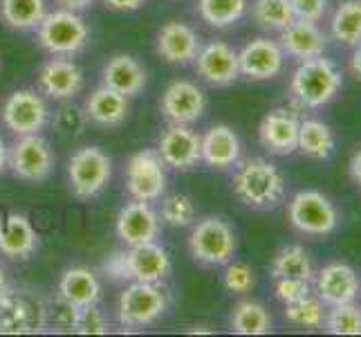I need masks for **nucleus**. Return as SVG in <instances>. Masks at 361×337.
Instances as JSON below:
<instances>
[{"instance_id": "f257e3e1", "label": "nucleus", "mask_w": 361, "mask_h": 337, "mask_svg": "<svg viewBox=\"0 0 361 337\" xmlns=\"http://www.w3.org/2000/svg\"><path fill=\"white\" fill-rule=\"evenodd\" d=\"M231 191L249 209L271 211L285 201V176L274 162L249 158L233 173Z\"/></svg>"}, {"instance_id": "f03ea898", "label": "nucleus", "mask_w": 361, "mask_h": 337, "mask_svg": "<svg viewBox=\"0 0 361 337\" xmlns=\"http://www.w3.org/2000/svg\"><path fill=\"white\" fill-rule=\"evenodd\" d=\"M341 90V72L326 57L305 59L298 64L290 81L292 102L298 108L317 110L328 106Z\"/></svg>"}, {"instance_id": "7ed1b4c3", "label": "nucleus", "mask_w": 361, "mask_h": 337, "mask_svg": "<svg viewBox=\"0 0 361 337\" xmlns=\"http://www.w3.org/2000/svg\"><path fill=\"white\" fill-rule=\"evenodd\" d=\"M104 272L121 281L159 283L171 274V256L155 241L130 245L128 252H115L104 264Z\"/></svg>"}, {"instance_id": "20e7f679", "label": "nucleus", "mask_w": 361, "mask_h": 337, "mask_svg": "<svg viewBox=\"0 0 361 337\" xmlns=\"http://www.w3.org/2000/svg\"><path fill=\"white\" fill-rule=\"evenodd\" d=\"M235 249H238V239L225 218L207 216L193 225L189 236V252L200 266H227L235 256Z\"/></svg>"}, {"instance_id": "39448f33", "label": "nucleus", "mask_w": 361, "mask_h": 337, "mask_svg": "<svg viewBox=\"0 0 361 337\" xmlns=\"http://www.w3.org/2000/svg\"><path fill=\"white\" fill-rule=\"evenodd\" d=\"M49 324V310L34 290L9 288L0 297V335H36Z\"/></svg>"}, {"instance_id": "423d86ee", "label": "nucleus", "mask_w": 361, "mask_h": 337, "mask_svg": "<svg viewBox=\"0 0 361 337\" xmlns=\"http://www.w3.org/2000/svg\"><path fill=\"white\" fill-rule=\"evenodd\" d=\"M36 30H39L36 34L39 45L52 57H74L90 41V28L79 16V11L63 7L45 14Z\"/></svg>"}, {"instance_id": "0eeeda50", "label": "nucleus", "mask_w": 361, "mask_h": 337, "mask_svg": "<svg viewBox=\"0 0 361 337\" xmlns=\"http://www.w3.org/2000/svg\"><path fill=\"white\" fill-rule=\"evenodd\" d=\"M288 220L305 236H330L339 227V209L326 194L305 189L290 201Z\"/></svg>"}, {"instance_id": "6e6552de", "label": "nucleus", "mask_w": 361, "mask_h": 337, "mask_svg": "<svg viewBox=\"0 0 361 337\" xmlns=\"http://www.w3.org/2000/svg\"><path fill=\"white\" fill-rule=\"evenodd\" d=\"M169 299L166 292L157 283L133 281L126 290L119 295L117 317L119 324L126 329H144L155 324L166 313Z\"/></svg>"}, {"instance_id": "1a4fd4ad", "label": "nucleus", "mask_w": 361, "mask_h": 337, "mask_svg": "<svg viewBox=\"0 0 361 337\" xmlns=\"http://www.w3.org/2000/svg\"><path fill=\"white\" fill-rule=\"evenodd\" d=\"M113 176V162L99 146H83L74 151L68 162V182L72 194L81 201H90L104 191Z\"/></svg>"}, {"instance_id": "9d476101", "label": "nucleus", "mask_w": 361, "mask_h": 337, "mask_svg": "<svg viewBox=\"0 0 361 337\" xmlns=\"http://www.w3.org/2000/svg\"><path fill=\"white\" fill-rule=\"evenodd\" d=\"M7 167L16 178L25 182H43L49 178V173L54 169V153L41 137V133L20 135L9 146Z\"/></svg>"}, {"instance_id": "9b49d317", "label": "nucleus", "mask_w": 361, "mask_h": 337, "mask_svg": "<svg viewBox=\"0 0 361 337\" xmlns=\"http://www.w3.org/2000/svg\"><path fill=\"white\" fill-rule=\"evenodd\" d=\"M126 189L133 201L155 203L166 191V165L153 148L135 153L126 167Z\"/></svg>"}, {"instance_id": "f8f14e48", "label": "nucleus", "mask_w": 361, "mask_h": 337, "mask_svg": "<svg viewBox=\"0 0 361 337\" xmlns=\"http://www.w3.org/2000/svg\"><path fill=\"white\" fill-rule=\"evenodd\" d=\"M0 117L14 135H34L45 129L49 108L41 93L32 88H20L5 99L3 108H0Z\"/></svg>"}, {"instance_id": "ddd939ff", "label": "nucleus", "mask_w": 361, "mask_h": 337, "mask_svg": "<svg viewBox=\"0 0 361 337\" xmlns=\"http://www.w3.org/2000/svg\"><path fill=\"white\" fill-rule=\"evenodd\" d=\"M202 137L197 135L189 124H171V126L159 135L157 153L166 167L176 171H191L202 162L200 151Z\"/></svg>"}, {"instance_id": "4468645a", "label": "nucleus", "mask_w": 361, "mask_h": 337, "mask_svg": "<svg viewBox=\"0 0 361 337\" xmlns=\"http://www.w3.org/2000/svg\"><path fill=\"white\" fill-rule=\"evenodd\" d=\"M193 61L197 77H202L211 85H218V88L231 85L240 77L238 52L225 41H209L200 47V52Z\"/></svg>"}, {"instance_id": "2eb2a0df", "label": "nucleus", "mask_w": 361, "mask_h": 337, "mask_svg": "<svg viewBox=\"0 0 361 337\" xmlns=\"http://www.w3.org/2000/svg\"><path fill=\"white\" fill-rule=\"evenodd\" d=\"M159 110L171 124H193L207 110V95L193 81H173L161 95Z\"/></svg>"}, {"instance_id": "dca6fc26", "label": "nucleus", "mask_w": 361, "mask_h": 337, "mask_svg": "<svg viewBox=\"0 0 361 337\" xmlns=\"http://www.w3.org/2000/svg\"><path fill=\"white\" fill-rule=\"evenodd\" d=\"M240 74L252 81H267L281 74L285 64V52L279 41L260 36L249 41L238 52Z\"/></svg>"}, {"instance_id": "f3484780", "label": "nucleus", "mask_w": 361, "mask_h": 337, "mask_svg": "<svg viewBox=\"0 0 361 337\" xmlns=\"http://www.w3.org/2000/svg\"><path fill=\"white\" fill-rule=\"evenodd\" d=\"M298 129L301 119L296 117V112L290 108H274L260 122V144L274 155H292L298 151Z\"/></svg>"}, {"instance_id": "a211bd4d", "label": "nucleus", "mask_w": 361, "mask_h": 337, "mask_svg": "<svg viewBox=\"0 0 361 337\" xmlns=\"http://www.w3.org/2000/svg\"><path fill=\"white\" fill-rule=\"evenodd\" d=\"M36 83H39L41 95L56 99V102H66V99H72L81 93L83 72L68 57H54L47 64H43Z\"/></svg>"}, {"instance_id": "6ab92c4d", "label": "nucleus", "mask_w": 361, "mask_h": 337, "mask_svg": "<svg viewBox=\"0 0 361 337\" xmlns=\"http://www.w3.org/2000/svg\"><path fill=\"white\" fill-rule=\"evenodd\" d=\"M202 47V41L193 28L186 23L171 20L164 28L157 32L155 39V49L157 54L173 66H186L197 57Z\"/></svg>"}, {"instance_id": "aec40b11", "label": "nucleus", "mask_w": 361, "mask_h": 337, "mask_svg": "<svg viewBox=\"0 0 361 337\" xmlns=\"http://www.w3.org/2000/svg\"><path fill=\"white\" fill-rule=\"evenodd\" d=\"M159 234V214L151 207V203L133 201L117 216V236L130 245L151 243Z\"/></svg>"}, {"instance_id": "412c9836", "label": "nucleus", "mask_w": 361, "mask_h": 337, "mask_svg": "<svg viewBox=\"0 0 361 337\" xmlns=\"http://www.w3.org/2000/svg\"><path fill=\"white\" fill-rule=\"evenodd\" d=\"M361 290L359 274L348 264H328L317 274V292L326 306L355 302Z\"/></svg>"}, {"instance_id": "4be33fe9", "label": "nucleus", "mask_w": 361, "mask_h": 337, "mask_svg": "<svg viewBox=\"0 0 361 337\" xmlns=\"http://www.w3.org/2000/svg\"><path fill=\"white\" fill-rule=\"evenodd\" d=\"M36 247H39V234L27 216L11 211L5 218H0V254L25 261L36 252Z\"/></svg>"}, {"instance_id": "5701e85b", "label": "nucleus", "mask_w": 361, "mask_h": 337, "mask_svg": "<svg viewBox=\"0 0 361 337\" xmlns=\"http://www.w3.org/2000/svg\"><path fill=\"white\" fill-rule=\"evenodd\" d=\"M279 43L283 47L285 57L305 61V59L323 57L328 45V36L319 30L317 23L296 18L292 25H288V28L281 32Z\"/></svg>"}, {"instance_id": "b1692460", "label": "nucleus", "mask_w": 361, "mask_h": 337, "mask_svg": "<svg viewBox=\"0 0 361 337\" xmlns=\"http://www.w3.org/2000/svg\"><path fill=\"white\" fill-rule=\"evenodd\" d=\"M200 151H202V162L211 169H218V171L231 169L240 162L238 133L231 126H227V124H216L214 129H209L202 135Z\"/></svg>"}, {"instance_id": "393cba45", "label": "nucleus", "mask_w": 361, "mask_h": 337, "mask_svg": "<svg viewBox=\"0 0 361 337\" xmlns=\"http://www.w3.org/2000/svg\"><path fill=\"white\" fill-rule=\"evenodd\" d=\"M128 110H130L128 97L108 88L104 83L85 99V117L104 129H115L119 124H123L128 117Z\"/></svg>"}, {"instance_id": "a878e982", "label": "nucleus", "mask_w": 361, "mask_h": 337, "mask_svg": "<svg viewBox=\"0 0 361 337\" xmlns=\"http://www.w3.org/2000/svg\"><path fill=\"white\" fill-rule=\"evenodd\" d=\"M146 70L137 59L128 54H115L108 59L102 70V81L108 88H113L126 97L140 95L146 88Z\"/></svg>"}, {"instance_id": "bb28decb", "label": "nucleus", "mask_w": 361, "mask_h": 337, "mask_svg": "<svg viewBox=\"0 0 361 337\" xmlns=\"http://www.w3.org/2000/svg\"><path fill=\"white\" fill-rule=\"evenodd\" d=\"M102 297V283H99L97 274L83 266H74L63 272V277L59 281V299H63L66 304L85 308L94 306Z\"/></svg>"}, {"instance_id": "cd10ccee", "label": "nucleus", "mask_w": 361, "mask_h": 337, "mask_svg": "<svg viewBox=\"0 0 361 337\" xmlns=\"http://www.w3.org/2000/svg\"><path fill=\"white\" fill-rule=\"evenodd\" d=\"M337 140L326 122L321 119H303L298 129V151L310 160L326 162L334 155Z\"/></svg>"}, {"instance_id": "c85d7f7f", "label": "nucleus", "mask_w": 361, "mask_h": 337, "mask_svg": "<svg viewBox=\"0 0 361 337\" xmlns=\"http://www.w3.org/2000/svg\"><path fill=\"white\" fill-rule=\"evenodd\" d=\"M229 326L238 335H267L271 333L274 321H271L269 310L263 304L245 299V302H238L233 306Z\"/></svg>"}, {"instance_id": "c756f323", "label": "nucleus", "mask_w": 361, "mask_h": 337, "mask_svg": "<svg viewBox=\"0 0 361 337\" xmlns=\"http://www.w3.org/2000/svg\"><path fill=\"white\" fill-rule=\"evenodd\" d=\"M45 14V0H0V20L11 30H36Z\"/></svg>"}, {"instance_id": "7c9ffc66", "label": "nucleus", "mask_w": 361, "mask_h": 337, "mask_svg": "<svg viewBox=\"0 0 361 337\" xmlns=\"http://www.w3.org/2000/svg\"><path fill=\"white\" fill-rule=\"evenodd\" d=\"M271 279H281V277H296V279H312L314 266L312 259L305 252V247L301 245H283L271 259L269 266Z\"/></svg>"}, {"instance_id": "2f4dec72", "label": "nucleus", "mask_w": 361, "mask_h": 337, "mask_svg": "<svg viewBox=\"0 0 361 337\" xmlns=\"http://www.w3.org/2000/svg\"><path fill=\"white\" fill-rule=\"evenodd\" d=\"M332 39L339 45L355 47L361 43V0H343L330 20Z\"/></svg>"}, {"instance_id": "473e14b6", "label": "nucleus", "mask_w": 361, "mask_h": 337, "mask_svg": "<svg viewBox=\"0 0 361 337\" xmlns=\"http://www.w3.org/2000/svg\"><path fill=\"white\" fill-rule=\"evenodd\" d=\"M252 18L258 28L269 32H283L288 25L296 20L292 0H254Z\"/></svg>"}, {"instance_id": "72a5a7b5", "label": "nucleus", "mask_w": 361, "mask_h": 337, "mask_svg": "<svg viewBox=\"0 0 361 337\" xmlns=\"http://www.w3.org/2000/svg\"><path fill=\"white\" fill-rule=\"evenodd\" d=\"M197 11L211 28H231L247 14V0H197Z\"/></svg>"}, {"instance_id": "f704fd0d", "label": "nucleus", "mask_w": 361, "mask_h": 337, "mask_svg": "<svg viewBox=\"0 0 361 337\" xmlns=\"http://www.w3.org/2000/svg\"><path fill=\"white\" fill-rule=\"evenodd\" d=\"M326 313H328V308H326V304L321 302V297H312V292H310L307 297L285 306L283 315L292 324V326L314 331V329H323Z\"/></svg>"}, {"instance_id": "c9c22d12", "label": "nucleus", "mask_w": 361, "mask_h": 337, "mask_svg": "<svg viewBox=\"0 0 361 337\" xmlns=\"http://www.w3.org/2000/svg\"><path fill=\"white\" fill-rule=\"evenodd\" d=\"M323 329L330 335H361V306L355 302L330 306Z\"/></svg>"}, {"instance_id": "e433bc0d", "label": "nucleus", "mask_w": 361, "mask_h": 337, "mask_svg": "<svg viewBox=\"0 0 361 337\" xmlns=\"http://www.w3.org/2000/svg\"><path fill=\"white\" fill-rule=\"evenodd\" d=\"M159 216L166 225H171V227H189L195 220V205L191 201V196H186V194L166 196L164 201H161Z\"/></svg>"}, {"instance_id": "4c0bfd02", "label": "nucleus", "mask_w": 361, "mask_h": 337, "mask_svg": "<svg viewBox=\"0 0 361 337\" xmlns=\"http://www.w3.org/2000/svg\"><path fill=\"white\" fill-rule=\"evenodd\" d=\"M222 283L231 295H247L249 290L254 288L256 277H254V270L249 268L243 261H229L225 274H222Z\"/></svg>"}, {"instance_id": "58836bf2", "label": "nucleus", "mask_w": 361, "mask_h": 337, "mask_svg": "<svg viewBox=\"0 0 361 337\" xmlns=\"http://www.w3.org/2000/svg\"><path fill=\"white\" fill-rule=\"evenodd\" d=\"M110 331V321L94 306H85L77 310V321H74V333L79 335H106Z\"/></svg>"}, {"instance_id": "ea45409f", "label": "nucleus", "mask_w": 361, "mask_h": 337, "mask_svg": "<svg viewBox=\"0 0 361 337\" xmlns=\"http://www.w3.org/2000/svg\"><path fill=\"white\" fill-rule=\"evenodd\" d=\"M274 297L279 299L283 306L294 304L298 299L310 295V279H296V277H281L274 279Z\"/></svg>"}, {"instance_id": "a19ab883", "label": "nucleus", "mask_w": 361, "mask_h": 337, "mask_svg": "<svg viewBox=\"0 0 361 337\" xmlns=\"http://www.w3.org/2000/svg\"><path fill=\"white\" fill-rule=\"evenodd\" d=\"M292 7L296 18L319 23L328 11V0H292Z\"/></svg>"}, {"instance_id": "79ce46f5", "label": "nucleus", "mask_w": 361, "mask_h": 337, "mask_svg": "<svg viewBox=\"0 0 361 337\" xmlns=\"http://www.w3.org/2000/svg\"><path fill=\"white\" fill-rule=\"evenodd\" d=\"M104 3L115 11H137L146 0H104Z\"/></svg>"}, {"instance_id": "37998d69", "label": "nucleus", "mask_w": 361, "mask_h": 337, "mask_svg": "<svg viewBox=\"0 0 361 337\" xmlns=\"http://www.w3.org/2000/svg\"><path fill=\"white\" fill-rule=\"evenodd\" d=\"M348 171H350V178H353V182L361 187V148H359V151L353 155V160H350V167H348Z\"/></svg>"}, {"instance_id": "c03bdc74", "label": "nucleus", "mask_w": 361, "mask_h": 337, "mask_svg": "<svg viewBox=\"0 0 361 337\" xmlns=\"http://www.w3.org/2000/svg\"><path fill=\"white\" fill-rule=\"evenodd\" d=\"M56 3L63 9H72V11H81L85 7H90L94 0H56Z\"/></svg>"}, {"instance_id": "a18cd8bd", "label": "nucleus", "mask_w": 361, "mask_h": 337, "mask_svg": "<svg viewBox=\"0 0 361 337\" xmlns=\"http://www.w3.org/2000/svg\"><path fill=\"white\" fill-rule=\"evenodd\" d=\"M350 70L361 79V43L355 45V52H353V57H350Z\"/></svg>"}, {"instance_id": "49530a36", "label": "nucleus", "mask_w": 361, "mask_h": 337, "mask_svg": "<svg viewBox=\"0 0 361 337\" xmlns=\"http://www.w3.org/2000/svg\"><path fill=\"white\" fill-rule=\"evenodd\" d=\"M7 153H9V148H7L3 137H0V176H3L5 169H7Z\"/></svg>"}, {"instance_id": "de8ad7c7", "label": "nucleus", "mask_w": 361, "mask_h": 337, "mask_svg": "<svg viewBox=\"0 0 361 337\" xmlns=\"http://www.w3.org/2000/svg\"><path fill=\"white\" fill-rule=\"evenodd\" d=\"M9 288H11V285H9V281H7V272H5L3 266H0V297H3Z\"/></svg>"}, {"instance_id": "09e8293b", "label": "nucleus", "mask_w": 361, "mask_h": 337, "mask_svg": "<svg viewBox=\"0 0 361 337\" xmlns=\"http://www.w3.org/2000/svg\"><path fill=\"white\" fill-rule=\"evenodd\" d=\"M189 333H211V331H209L207 326H191Z\"/></svg>"}]
</instances>
